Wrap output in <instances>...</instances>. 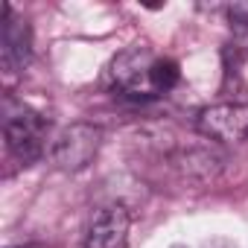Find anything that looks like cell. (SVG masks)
<instances>
[{
  "instance_id": "9",
  "label": "cell",
  "mask_w": 248,
  "mask_h": 248,
  "mask_svg": "<svg viewBox=\"0 0 248 248\" xmlns=\"http://www.w3.org/2000/svg\"><path fill=\"white\" fill-rule=\"evenodd\" d=\"M228 18H231V24H233V32L248 30V3H233V6L228 9Z\"/></svg>"
},
{
  "instance_id": "6",
  "label": "cell",
  "mask_w": 248,
  "mask_h": 248,
  "mask_svg": "<svg viewBox=\"0 0 248 248\" xmlns=\"http://www.w3.org/2000/svg\"><path fill=\"white\" fill-rule=\"evenodd\" d=\"M129 228H132V216H129L126 204H117V202L102 204L88 219L82 248H126Z\"/></svg>"
},
{
  "instance_id": "5",
  "label": "cell",
  "mask_w": 248,
  "mask_h": 248,
  "mask_svg": "<svg viewBox=\"0 0 248 248\" xmlns=\"http://www.w3.org/2000/svg\"><path fill=\"white\" fill-rule=\"evenodd\" d=\"M172 172L193 187L213 184L225 170V155L216 146H181L170 155Z\"/></svg>"
},
{
  "instance_id": "1",
  "label": "cell",
  "mask_w": 248,
  "mask_h": 248,
  "mask_svg": "<svg viewBox=\"0 0 248 248\" xmlns=\"http://www.w3.org/2000/svg\"><path fill=\"white\" fill-rule=\"evenodd\" d=\"M47 129H50V123H47L44 114H38V111H32L30 105H21V102H6V111H3L6 149L24 167L35 164L44 155Z\"/></svg>"
},
{
  "instance_id": "10",
  "label": "cell",
  "mask_w": 248,
  "mask_h": 248,
  "mask_svg": "<svg viewBox=\"0 0 248 248\" xmlns=\"http://www.w3.org/2000/svg\"><path fill=\"white\" fill-rule=\"evenodd\" d=\"M210 248H233V245H228V242H216V245H210Z\"/></svg>"
},
{
  "instance_id": "4",
  "label": "cell",
  "mask_w": 248,
  "mask_h": 248,
  "mask_svg": "<svg viewBox=\"0 0 248 248\" xmlns=\"http://www.w3.org/2000/svg\"><path fill=\"white\" fill-rule=\"evenodd\" d=\"M196 129L207 140L216 143H242L248 140V105L245 102H222L199 111Z\"/></svg>"
},
{
  "instance_id": "8",
  "label": "cell",
  "mask_w": 248,
  "mask_h": 248,
  "mask_svg": "<svg viewBox=\"0 0 248 248\" xmlns=\"http://www.w3.org/2000/svg\"><path fill=\"white\" fill-rule=\"evenodd\" d=\"M181 79V67L175 59H155L152 64V73H149V82H152V91L161 93V91H172Z\"/></svg>"
},
{
  "instance_id": "11",
  "label": "cell",
  "mask_w": 248,
  "mask_h": 248,
  "mask_svg": "<svg viewBox=\"0 0 248 248\" xmlns=\"http://www.w3.org/2000/svg\"><path fill=\"white\" fill-rule=\"evenodd\" d=\"M15 248H27V245H15Z\"/></svg>"
},
{
  "instance_id": "7",
  "label": "cell",
  "mask_w": 248,
  "mask_h": 248,
  "mask_svg": "<svg viewBox=\"0 0 248 248\" xmlns=\"http://www.w3.org/2000/svg\"><path fill=\"white\" fill-rule=\"evenodd\" d=\"M32 59V30L24 18L12 15V6L3 3V21H0V67L9 76L21 73Z\"/></svg>"
},
{
  "instance_id": "3",
  "label": "cell",
  "mask_w": 248,
  "mask_h": 248,
  "mask_svg": "<svg viewBox=\"0 0 248 248\" xmlns=\"http://www.w3.org/2000/svg\"><path fill=\"white\" fill-rule=\"evenodd\" d=\"M152 64H155V56L149 47H129L111 59L108 64V85L123 93V96H138V99H146L152 96V82H149V73H152Z\"/></svg>"
},
{
  "instance_id": "2",
  "label": "cell",
  "mask_w": 248,
  "mask_h": 248,
  "mask_svg": "<svg viewBox=\"0 0 248 248\" xmlns=\"http://www.w3.org/2000/svg\"><path fill=\"white\" fill-rule=\"evenodd\" d=\"M102 146V132L91 123H70L50 146V164L62 172H82L93 164Z\"/></svg>"
}]
</instances>
